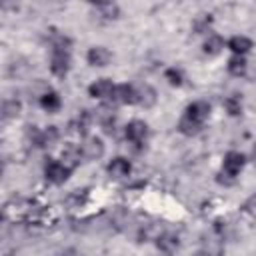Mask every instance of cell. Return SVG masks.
<instances>
[{"instance_id":"7c38bea8","label":"cell","mask_w":256,"mask_h":256,"mask_svg":"<svg viewBox=\"0 0 256 256\" xmlns=\"http://www.w3.org/2000/svg\"><path fill=\"white\" fill-rule=\"evenodd\" d=\"M40 106H42L44 110H48V112H58L60 106H62V100H60L58 92H54V90H44V92L40 94Z\"/></svg>"},{"instance_id":"7402d4cb","label":"cell","mask_w":256,"mask_h":256,"mask_svg":"<svg viewBox=\"0 0 256 256\" xmlns=\"http://www.w3.org/2000/svg\"><path fill=\"white\" fill-rule=\"evenodd\" d=\"M100 14L106 18V20H114V18H118V14H120V8H118V4L116 2H106V4H102L100 6Z\"/></svg>"},{"instance_id":"7a4b0ae2","label":"cell","mask_w":256,"mask_h":256,"mask_svg":"<svg viewBox=\"0 0 256 256\" xmlns=\"http://www.w3.org/2000/svg\"><path fill=\"white\" fill-rule=\"evenodd\" d=\"M72 168H68L62 160H50L46 166H44V176L50 184H64L70 176Z\"/></svg>"},{"instance_id":"44dd1931","label":"cell","mask_w":256,"mask_h":256,"mask_svg":"<svg viewBox=\"0 0 256 256\" xmlns=\"http://www.w3.org/2000/svg\"><path fill=\"white\" fill-rule=\"evenodd\" d=\"M224 108H226V112H228L230 116L242 114V102H240L238 96H228V98L224 100Z\"/></svg>"},{"instance_id":"5bb4252c","label":"cell","mask_w":256,"mask_h":256,"mask_svg":"<svg viewBox=\"0 0 256 256\" xmlns=\"http://www.w3.org/2000/svg\"><path fill=\"white\" fill-rule=\"evenodd\" d=\"M138 104L144 108H152L156 104V90L148 84L138 86Z\"/></svg>"},{"instance_id":"d4e9b609","label":"cell","mask_w":256,"mask_h":256,"mask_svg":"<svg viewBox=\"0 0 256 256\" xmlns=\"http://www.w3.org/2000/svg\"><path fill=\"white\" fill-rule=\"evenodd\" d=\"M246 208H248L250 212H254V214H256V196H254V198L248 202V206H246Z\"/></svg>"},{"instance_id":"d6986e66","label":"cell","mask_w":256,"mask_h":256,"mask_svg":"<svg viewBox=\"0 0 256 256\" xmlns=\"http://www.w3.org/2000/svg\"><path fill=\"white\" fill-rule=\"evenodd\" d=\"M60 138V132L56 126H48L46 130H42V136H40V146L42 148H48V146H54Z\"/></svg>"},{"instance_id":"4fadbf2b","label":"cell","mask_w":256,"mask_h":256,"mask_svg":"<svg viewBox=\"0 0 256 256\" xmlns=\"http://www.w3.org/2000/svg\"><path fill=\"white\" fill-rule=\"evenodd\" d=\"M200 130H202V122H198V120H194L186 114L178 122V132H182L184 136H196Z\"/></svg>"},{"instance_id":"484cf974","label":"cell","mask_w":256,"mask_h":256,"mask_svg":"<svg viewBox=\"0 0 256 256\" xmlns=\"http://www.w3.org/2000/svg\"><path fill=\"white\" fill-rule=\"evenodd\" d=\"M90 4H96V6H102V4H106L108 0H88Z\"/></svg>"},{"instance_id":"8992f818","label":"cell","mask_w":256,"mask_h":256,"mask_svg":"<svg viewBox=\"0 0 256 256\" xmlns=\"http://www.w3.org/2000/svg\"><path fill=\"white\" fill-rule=\"evenodd\" d=\"M106 170H108L110 178L122 180V178H128V176H130V172H132V164H130V162H128L126 158L118 156V158H112V160L108 162Z\"/></svg>"},{"instance_id":"cb8c5ba5","label":"cell","mask_w":256,"mask_h":256,"mask_svg":"<svg viewBox=\"0 0 256 256\" xmlns=\"http://www.w3.org/2000/svg\"><path fill=\"white\" fill-rule=\"evenodd\" d=\"M210 24H212V16H210V14H202L200 18H196V22H194V30H196L198 34H202V32L208 30Z\"/></svg>"},{"instance_id":"6da1fadb","label":"cell","mask_w":256,"mask_h":256,"mask_svg":"<svg viewBox=\"0 0 256 256\" xmlns=\"http://www.w3.org/2000/svg\"><path fill=\"white\" fill-rule=\"evenodd\" d=\"M124 132H126V140L136 150H140L144 146L146 138H148V124L144 120H132V122L126 124V130Z\"/></svg>"},{"instance_id":"e0dca14e","label":"cell","mask_w":256,"mask_h":256,"mask_svg":"<svg viewBox=\"0 0 256 256\" xmlns=\"http://www.w3.org/2000/svg\"><path fill=\"white\" fill-rule=\"evenodd\" d=\"M156 246L160 252H174L178 248V236L174 234H160L156 238Z\"/></svg>"},{"instance_id":"9a60e30c","label":"cell","mask_w":256,"mask_h":256,"mask_svg":"<svg viewBox=\"0 0 256 256\" xmlns=\"http://www.w3.org/2000/svg\"><path fill=\"white\" fill-rule=\"evenodd\" d=\"M228 48L234 52V54H246L250 48H252V40L250 38H246V36H232L230 40H228Z\"/></svg>"},{"instance_id":"8fae6325","label":"cell","mask_w":256,"mask_h":256,"mask_svg":"<svg viewBox=\"0 0 256 256\" xmlns=\"http://www.w3.org/2000/svg\"><path fill=\"white\" fill-rule=\"evenodd\" d=\"M82 158H84V156H82V150H80V146H76V144H68V146H64L62 156H60V160H62L68 168H72V170L80 164Z\"/></svg>"},{"instance_id":"3957f363","label":"cell","mask_w":256,"mask_h":256,"mask_svg":"<svg viewBox=\"0 0 256 256\" xmlns=\"http://www.w3.org/2000/svg\"><path fill=\"white\" fill-rule=\"evenodd\" d=\"M244 164H246V156L242 154V152H228L226 156H224V162H222V172H226V174H230V176H238L240 174V170L244 168Z\"/></svg>"},{"instance_id":"ba28073f","label":"cell","mask_w":256,"mask_h":256,"mask_svg":"<svg viewBox=\"0 0 256 256\" xmlns=\"http://www.w3.org/2000/svg\"><path fill=\"white\" fill-rule=\"evenodd\" d=\"M80 150H82V156L86 160H98L104 154V142L100 138H96V136H90V138H86L82 142Z\"/></svg>"},{"instance_id":"52a82bcc","label":"cell","mask_w":256,"mask_h":256,"mask_svg":"<svg viewBox=\"0 0 256 256\" xmlns=\"http://www.w3.org/2000/svg\"><path fill=\"white\" fill-rule=\"evenodd\" d=\"M112 100L118 104H138V88L132 84H120L116 86Z\"/></svg>"},{"instance_id":"ffe728a7","label":"cell","mask_w":256,"mask_h":256,"mask_svg":"<svg viewBox=\"0 0 256 256\" xmlns=\"http://www.w3.org/2000/svg\"><path fill=\"white\" fill-rule=\"evenodd\" d=\"M18 114H20V102L18 100H4V104H2V116L6 120H10V118H16Z\"/></svg>"},{"instance_id":"30bf717a","label":"cell","mask_w":256,"mask_h":256,"mask_svg":"<svg viewBox=\"0 0 256 256\" xmlns=\"http://www.w3.org/2000/svg\"><path fill=\"white\" fill-rule=\"evenodd\" d=\"M186 116H190V118H194V120H198V122L204 124V120L210 116V104L204 102V100H196V102L188 104Z\"/></svg>"},{"instance_id":"ac0fdd59","label":"cell","mask_w":256,"mask_h":256,"mask_svg":"<svg viewBox=\"0 0 256 256\" xmlns=\"http://www.w3.org/2000/svg\"><path fill=\"white\" fill-rule=\"evenodd\" d=\"M222 48H224V40H222V36H218V34H210V36L206 38V42H204V52L210 54V56L220 54Z\"/></svg>"},{"instance_id":"603a6c76","label":"cell","mask_w":256,"mask_h":256,"mask_svg":"<svg viewBox=\"0 0 256 256\" xmlns=\"http://www.w3.org/2000/svg\"><path fill=\"white\" fill-rule=\"evenodd\" d=\"M164 78L168 80V84H170V86H180V84L184 82L182 70H178V68H168V70L164 72Z\"/></svg>"},{"instance_id":"4316f807","label":"cell","mask_w":256,"mask_h":256,"mask_svg":"<svg viewBox=\"0 0 256 256\" xmlns=\"http://www.w3.org/2000/svg\"><path fill=\"white\" fill-rule=\"evenodd\" d=\"M252 160H254V164H256V144H254V148H252Z\"/></svg>"},{"instance_id":"277c9868","label":"cell","mask_w":256,"mask_h":256,"mask_svg":"<svg viewBox=\"0 0 256 256\" xmlns=\"http://www.w3.org/2000/svg\"><path fill=\"white\" fill-rule=\"evenodd\" d=\"M92 120H94V114H92L90 110H82L74 120H70L68 132H70V134H76V136H86V132H88V128H90V124H92Z\"/></svg>"},{"instance_id":"9c48e42d","label":"cell","mask_w":256,"mask_h":256,"mask_svg":"<svg viewBox=\"0 0 256 256\" xmlns=\"http://www.w3.org/2000/svg\"><path fill=\"white\" fill-rule=\"evenodd\" d=\"M86 60H88L90 66H106L112 60V54L104 46H92L86 54Z\"/></svg>"},{"instance_id":"2e32d148","label":"cell","mask_w":256,"mask_h":256,"mask_svg":"<svg viewBox=\"0 0 256 256\" xmlns=\"http://www.w3.org/2000/svg\"><path fill=\"white\" fill-rule=\"evenodd\" d=\"M246 68H248V64H246V60H244L242 54H234L228 60V72L232 76H244L246 74Z\"/></svg>"},{"instance_id":"5b68a950","label":"cell","mask_w":256,"mask_h":256,"mask_svg":"<svg viewBox=\"0 0 256 256\" xmlns=\"http://www.w3.org/2000/svg\"><path fill=\"white\" fill-rule=\"evenodd\" d=\"M114 90H116V86H114L110 80L100 78V80H96L94 84H90L88 94H90L92 98H98V100H112Z\"/></svg>"}]
</instances>
